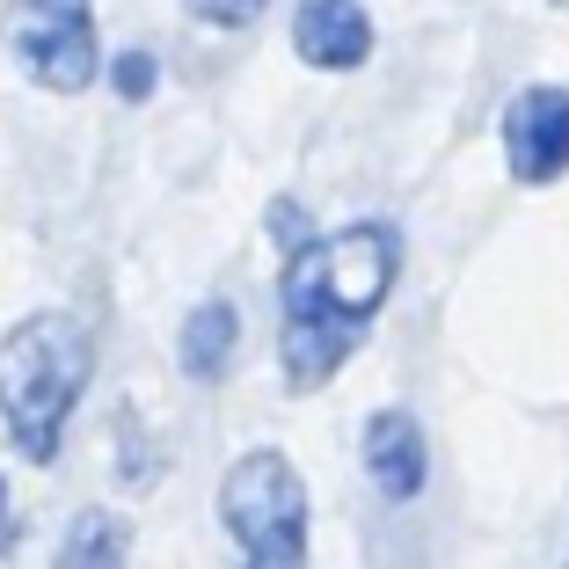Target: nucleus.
<instances>
[{"mask_svg":"<svg viewBox=\"0 0 569 569\" xmlns=\"http://www.w3.org/2000/svg\"><path fill=\"white\" fill-rule=\"evenodd\" d=\"M395 270H402V241H395V227H380V219L343 227V234H321V241H300L292 263H284V278H278L284 380L292 387L336 380V366H343L351 343H358V329L380 315Z\"/></svg>","mask_w":569,"mask_h":569,"instance_id":"obj_1","label":"nucleus"},{"mask_svg":"<svg viewBox=\"0 0 569 569\" xmlns=\"http://www.w3.org/2000/svg\"><path fill=\"white\" fill-rule=\"evenodd\" d=\"M88 329L73 315H30L8 329L0 343V417L16 431V446L30 460H51L59 438H67V417L88 387Z\"/></svg>","mask_w":569,"mask_h":569,"instance_id":"obj_2","label":"nucleus"},{"mask_svg":"<svg viewBox=\"0 0 569 569\" xmlns=\"http://www.w3.org/2000/svg\"><path fill=\"white\" fill-rule=\"evenodd\" d=\"M219 519L241 540V569H307V482L284 452H249L219 482Z\"/></svg>","mask_w":569,"mask_h":569,"instance_id":"obj_3","label":"nucleus"},{"mask_svg":"<svg viewBox=\"0 0 569 569\" xmlns=\"http://www.w3.org/2000/svg\"><path fill=\"white\" fill-rule=\"evenodd\" d=\"M0 44L16 51V67L30 81L73 88L96 81L102 51H96V22H88V0H8V16H0Z\"/></svg>","mask_w":569,"mask_h":569,"instance_id":"obj_4","label":"nucleus"},{"mask_svg":"<svg viewBox=\"0 0 569 569\" xmlns=\"http://www.w3.org/2000/svg\"><path fill=\"white\" fill-rule=\"evenodd\" d=\"M503 161L519 183H555L569 168V88H519L503 110Z\"/></svg>","mask_w":569,"mask_h":569,"instance_id":"obj_5","label":"nucleus"},{"mask_svg":"<svg viewBox=\"0 0 569 569\" xmlns=\"http://www.w3.org/2000/svg\"><path fill=\"white\" fill-rule=\"evenodd\" d=\"M292 51H300L307 67H321V73L366 67V51H372L366 8H358V0H300V16H292Z\"/></svg>","mask_w":569,"mask_h":569,"instance_id":"obj_6","label":"nucleus"},{"mask_svg":"<svg viewBox=\"0 0 569 569\" xmlns=\"http://www.w3.org/2000/svg\"><path fill=\"white\" fill-rule=\"evenodd\" d=\"M366 475H372V489H380L387 503H409L423 489L431 452H423V431H417L409 409H380V417L366 423Z\"/></svg>","mask_w":569,"mask_h":569,"instance_id":"obj_7","label":"nucleus"},{"mask_svg":"<svg viewBox=\"0 0 569 569\" xmlns=\"http://www.w3.org/2000/svg\"><path fill=\"white\" fill-rule=\"evenodd\" d=\"M234 343H241L234 300H204V307H190L183 336H176V358H183L190 380H219V372L234 366Z\"/></svg>","mask_w":569,"mask_h":569,"instance_id":"obj_8","label":"nucleus"},{"mask_svg":"<svg viewBox=\"0 0 569 569\" xmlns=\"http://www.w3.org/2000/svg\"><path fill=\"white\" fill-rule=\"evenodd\" d=\"M124 548H132L124 519H110V511H81V519L67 526V540H59V569H124Z\"/></svg>","mask_w":569,"mask_h":569,"instance_id":"obj_9","label":"nucleus"},{"mask_svg":"<svg viewBox=\"0 0 569 569\" xmlns=\"http://www.w3.org/2000/svg\"><path fill=\"white\" fill-rule=\"evenodd\" d=\"M190 16L212 22V30H241V22L263 16V0H190Z\"/></svg>","mask_w":569,"mask_h":569,"instance_id":"obj_10","label":"nucleus"},{"mask_svg":"<svg viewBox=\"0 0 569 569\" xmlns=\"http://www.w3.org/2000/svg\"><path fill=\"white\" fill-rule=\"evenodd\" d=\"M110 81H118L124 102H147L153 96V59H147V51H124L118 67H110Z\"/></svg>","mask_w":569,"mask_h":569,"instance_id":"obj_11","label":"nucleus"},{"mask_svg":"<svg viewBox=\"0 0 569 569\" xmlns=\"http://www.w3.org/2000/svg\"><path fill=\"white\" fill-rule=\"evenodd\" d=\"M16 540V503H8V482H0V548Z\"/></svg>","mask_w":569,"mask_h":569,"instance_id":"obj_12","label":"nucleus"},{"mask_svg":"<svg viewBox=\"0 0 569 569\" xmlns=\"http://www.w3.org/2000/svg\"><path fill=\"white\" fill-rule=\"evenodd\" d=\"M562 569H569V555H562Z\"/></svg>","mask_w":569,"mask_h":569,"instance_id":"obj_13","label":"nucleus"}]
</instances>
